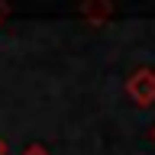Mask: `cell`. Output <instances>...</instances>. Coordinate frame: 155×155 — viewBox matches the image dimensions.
I'll use <instances>...</instances> for the list:
<instances>
[{"mask_svg": "<svg viewBox=\"0 0 155 155\" xmlns=\"http://www.w3.org/2000/svg\"><path fill=\"white\" fill-rule=\"evenodd\" d=\"M19 155H52V152H48V149H45L42 142H29V145H26V149H23Z\"/></svg>", "mask_w": 155, "mask_h": 155, "instance_id": "3", "label": "cell"}, {"mask_svg": "<svg viewBox=\"0 0 155 155\" xmlns=\"http://www.w3.org/2000/svg\"><path fill=\"white\" fill-rule=\"evenodd\" d=\"M7 19H10V3H7V0H0V26H3Z\"/></svg>", "mask_w": 155, "mask_h": 155, "instance_id": "4", "label": "cell"}, {"mask_svg": "<svg viewBox=\"0 0 155 155\" xmlns=\"http://www.w3.org/2000/svg\"><path fill=\"white\" fill-rule=\"evenodd\" d=\"M152 139H155V126H152Z\"/></svg>", "mask_w": 155, "mask_h": 155, "instance_id": "6", "label": "cell"}, {"mask_svg": "<svg viewBox=\"0 0 155 155\" xmlns=\"http://www.w3.org/2000/svg\"><path fill=\"white\" fill-rule=\"evenodd\" d=\"M126 97L136 107H152L155 104V68H136L126 78Z\"/></svg>", "mask_w": 155, "mask_h": 155, "instance_id": "1", "label": "cell"}, {"mask_svg": "<svg viewBox=\"0 0 155 155\" xmlns=\"http://www.w3.org/2000/svg\"><path fill=\"white\" fill-rule=\"evenodd\" d=\"M0 155H7V139L0 136Z\"/></svg>", "mask_w": 155, "mask_h": 155, "instance_id": "5", "label": "cell"}, {"mask_svg": "<svg viewBox=\"0 0 155 155\" xmlns=\"http://www.w3.org/2000/svg\"><path fill=\"white\" fill-rule=\"evenodd\" d=\"M81 19L94 29L107 26L113 19V0H84L81 3Z\"/></svg>", "mask_w": 155, "mask_h": 155, "instance_id": "2", "label": "cell"}]
</instances>
